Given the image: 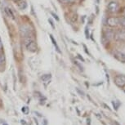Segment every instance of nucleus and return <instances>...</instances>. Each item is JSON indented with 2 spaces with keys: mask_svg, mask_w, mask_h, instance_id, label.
Returning <instances> with one entry per match:
<instances>
[{
  "mask_svg": "<svg viewBox=\"0 0 125 125\" xmlns=\"http://www.w3.org/2000/svg\"><path fill=\"white\" fill-rule=\"evenodd\" d=\"M18 1H19V0H18Z\"/></svg>",
  "mask_w": 125,
  "mask_h": 125,
  "instance_id": "30",
  "label": "nucleus"
},
{
  "mask_svg": "<svg viewBox=\"0 0 125 125\" xmlns=\"http://www.w3.org/2000/svg\"><path fill=\"white\" fill-rule=\"evenodd\" d=\"M119 23L122 27L125 28V16H121L119 17Z\"/></svg>",
  "mask_w": 125,
  "mask_h": 125,
  "instance_id": "12",
  "label": "nucleus"
},
{
  "mask_svg": "<svg viewBox=\"0 0 125 125\" xmlns=\"http://www.w3.org/2000/svg\"><path fill=\"white\" fill-rule=\"evenodd\" d=\"M3 125H8V124H3Z\"/></svg>",
  "mask_w": 125,
  "mask_h": 125,
  "instance_id": "29",
  "label": "nucleus"
},
{
  "mask_svg": "<svg viewBox=\"0 0 125 125\" xmlns=\"http://www.w3.org/2000/svg\"><path fill=\"white\" fill-rule=\"evenodd\" d=\"M25 45L26 47L27 50L31 52H35L37 51V43H35L34 40H32V41L29 42V43L25 44Z\"/></svg>",
  "mask_w": 125,
  "mask_h": 125,
  "instance_id": "6",
  "label": "nucleus"
},
{
  "mask_svg": "<svg viewBox=\"0 0 125 125\" xmlns=\"http://www.w3.org/2000/svg\"><path fill=\"white\" fill-rule=\"evenodd\" d=\"M87 121H88V122H87L88 125H90L91 124V119H87Z\"/></svg>",
  "mask_w": 125,
  "mask_h": 125,
  "instance_id": "24",
  "label": "nucleus"
},
{
  "mask_svg": "<svg viewBox=\"0 0 125 125\" xmlns=\"http://www.w3.org/2000/svg\"><path fill=\"white\" fill-rule=\"evenodd\" d=\"M50 39H51V40H52V42L53 45L55 46L56 50L59 53H61V50H60V48H59V46L57 45V43H56V42L55 41V39H54V38H53V36H52V34H50Z\"/></svg>",
  "mask_w": 125,
  "mask_h": 125,
  "instance_id": "11",
  "label": "nucleus"
},
{
  "mask_svg": "<svg viewBox=\"0 0 125 125\" xmlns=\"http://www.w3.org/2000/svg\"><path fill=\"white\" fill-rule=\"evenodd\" d=\"M44 125H47V120H44Z\"/></svg>",
  "mask_w": 125,
  "mask_h": 125,
  "instance_id": "27",
  "label": "nucleus"
},
{
  "mask_svg": "<svg viewBox=\"0 0 125 125\" xmlns=\"http://www.w3.org/2000/svg\"><path fill=\"white\" fill-rule=\"evenodd\" d=\"M115 83L119 87V88H124L125 86V75L119 74L116 75L115 78Z\"/></svg>",
  "mask_w": 125,
  "mask_h": 125,
  "instance_id": "5",
  "label": "nucleus"
},
{
  "mask_svg": "<svg viewBox=\"0 0 125 125\" xmlns=\"http://www.w3.org/2000/svg\"><path fill=\"white\" fill-rule=\"evenodd\" d=\"M112 104L114 105V107L115 108V110H118V107L119 106V102H118V104H116V101H112Z\"/></svg>",
  "mask_w": 125,
  "mask_h": 125,
  "instance_id": "17",
  "label": "nucleus"
},
{
  "mask_svg": "<svg viewBox=\"0 0 125 125\" xmlns=\"http://www.w3.org/2000/svg\"><path fill=\"white\" fill-rule=\"evenodd\" d=\"M114 56L117 59L118 61H119L120 62L125 63V53L124 52H123L116 51V52H115Z\"/></svg>",
  "mask_w": 125,
  "mask_h": 125,
  "instance_id": "8",
  "label": "nucleus"
},
{
  "mask_svg": "<svg viewBox=\"0 0 125 125\" xmlns=\"http://www.w3.org/2000/svg\"><path fill=\"white\" fill-rule=\"evenodd\" d=\"M22 112L25 113V114H27L28 112V108L27 107H23L22 108Z\"/></svg>",
  "mask_w": 125,
  "mask_h": 125,
  "instance_id": "18",
  "label": "nucleus"
},
{
  "mask_svg": "<svg viewBox=\"0 0 125 125\" xmlns=\"http://www.w3.org/2000/svg\"><path fill=\"white\" fill-rule=\"evenodd\" d=\"M121 14H122V16H125V7L124 8L122 9V11H121Z\"/></svg>",
  "mask_w": 125,
  "mask_h": 125,
  "instance_id": "20",
  "label": "nucleus"
},
{
  "mask_svg": "<svg viewBox=\"0 0 125 125\" xmlns=\"http://www.w3.org/2000/svg\"><path fill=\"white\" fill-rule=\"evenodd\" d=\"M5 12L7 13V15H8L9 17H11V19H15V17H14V13H13V11H11V8H8V7H6L5 8Z\"/></svg>",
  "mask_w": 125,
  "mask_h": 125,
  "instance_id": "10",
  "label": "nucleus"
},
{
  "mask_svg": "<svg viewBox=\"0 0 125 125\" xmlns=\"http://www.w3.org/2000/svg\"><path fill=\"white\" fill-rule=\"evenodd\" d=\"M115 124H116V125H120V124H119V123H118V122H117V121H115Z\"/></svg>",
  "mask_w": 125,
  "mask_h": 125,
  "instance_id": "26",
  "label": "nucleus"
},
{
  "mask_svg": "<svg viewBox=\"0 0 125 125\" xmlns=\"http://www.w3.org/2000/svg\"><path fill=\"white\" fill-rule=\"evenodd\" d=\"M119 10V4L117 3L116 1H110L109 3L107 4V11L110 13L115 14L118 12Z\"/></svg>",
  "mask_w": 125,
  "mask_h": 125,
  "instance_id": "2",
  "label": "nucleus"
},
{
  "mask_svg": "<svg viewBox=\"0 0 125 125\" xmlns=\"http://www.w3.org/2000/svg\"><path fill=\"white\" fill-rule=\"evenodd\" d=\"M78 19V16H77V14L75 13H72L71 14V16H70V20H71L72 22H75Z\"/></svg>",
  "mask_w": 125,
  "mask_h": 125,
  "instance_id": "16",
  "label": "nucleus"
},
{
  "mask_svg": "<svg viewBox=\"0 0 125 125\" xmlns=\"http://www.w3.org/2000/svg\"><path fill=\"white\" fill-rule=\"evenodd\" d=\"M2 49H3V43H2V40L0 39V52L2 51Z\"/></svg>",
  "mask_w": 125,
  "mask_h": 125,
  "instance_id": "21",
  "label": "nucleus"
},
{
  "mask_svg": "<svg viewBox=\"0 0 125 125\" xmlns=\"http://www.w3.org/2000/svg\"><path fill=\"white\" fill-rule=\"evenodd\" d=\"M41 79H42V80H43V82H48L51 79V74H44V75L42 76Z\"/></svg>",
  "mask_w": 125,
  "mask_h": 125,
  "instance_id": "15",
  "label": "nucleus"
},
{
  "mask_svg": "<svg viewBox=\"0 0 125 125\" xmlns=\"http://www.w3.org/2000/svg\"><path fill=\"white\" fill-rule=\"evenodd\" d=\"M114 34H115V31L110 29H105L103 31V34H102V35H104L109 41L114 39Z\"/></svg>",
  "mask_w": 125,
  "mask_h": 125,
  "instance_id": "7",
  "label": "nucleus"
},
{
  "mask_svg": "<svg viewBox=\"0 0 125 125\" xmlns=\"http://www.w3.org/2000/svg\"><path fill=\"white\" fill-rule=\"evenodd\" d=\"M20 34L23 38H33L34 30L29 25H21L20 26Z\"/></svg>",
  "mask_w": 125,
  "mask_h": 125,
  "instance_id": "1",
  "label": "nucleus"
},
{
  "mask_svg": "<svg viewBox=\"0 0 125 125\" xmlns=\"http://www.w3.org/2000/svg\"><path fill=\"white\" fill-rule=\"evenodd\" d=\"M76 90H77V92H78V93H79V94H80V95H81V96H83V95H84L83 92V91H80L79 88H76Z\"/></svg>",
  "mask_w": 125,
  "mask_h": 125,
  "instance_id": "19",
  "label": "nucleus"
},
{
  "mask_svg": "<svg viewBox=\"0 0 125 125\" xmlns=\"http://www.w3.org/2000/svg\"><path fill=\"white\" fill-rule=\"evenodd\" d=\"M13 1H15V2H17V1H18V0H13Z\"/></svg>",
  "mask_w": 125,
  "mask_h": 125,
  "instance_id": "28",
  "label": "nucleus"
},
{
  "mask_svg": "<svg viewBox=\"0 0 125 125\" xmlns=\"http://www.w3.org/2000/svg\"><path fill=\"white\" fill-rule=\"evenodd\" d=\"M52 16H54V18H55V19H56V20H57V21H59V18H58V16H56V14H54V13H52Z\"/></svg>",
  "mask_w": 125,
  "mask_h": 125,
  "instance_id": "22",
  "label": "nucleus"
},
{
  "mask_svg": "<svg viewBox=\"0 0 125 125\" xmlns=\"http://www.w3.org/2000/svg\"><path fill=\"white\" fill-rule=\"evenodd\" d=\"M58 1L62 4H70L74 3L76 0H58Z\"/></svg>",
  "mask_w": 125,
  "mask_h": 125,
  "instance_id": "13",
  "label": "nucleus"
},
{
  "mask_svg": "<svg viewBox=\"0 0 125 125\" xmlns=\"http://www.w3.org/2000/svg\"><path fill=\"white\" fill-rule=\"evenodd\" d=\"M104 106L105 107V109H109V110H110V107H109V106H107V105H105V104H104Z\"/></svg>",
  "mask_w": 125,
  "mask_h": 125,
  "instance_id": "25",
  "label": "nucleus"
},
{
  "mask_svg": "<svg viewBox=\"0 0 125 125\" xmlns=\"http://www.w3.org/2000/svg\"><path fill=\"white\" fill-rule=\"evenodd\" d=\"M17 3L18 8L21 9V10H25V9L27 8V3L25 2V0H19V1L16 2Z\"/></svg>",
  "mask_w": 125,
  "mask_h": 125,
  "instance_id": "9",
  "label": "nucleus"
},
{
  "mask_svg": "<svg viewBox=\"0 0 125 125\" xmlns=\"http://www.w3.org/2000/svg\"><path fill=\"white\" fill-rule=\"evenodd\" d=\"M114 39L118 42H125V30L120 29L115 32Z\"/></svg>",
  "mask_w": 125,
  "mask_h": 125,
  "instance_id": "3",
  "label": "nucleus"
},
{
  "mask_svg": "<svg viewBox=\"0 0 125 125\" xmlns=\"http://www.w3.org/2000/svg\"><path fill=\"white\" fill-rule=\"evenodd\" d=\"M106 25L107 26L110 28H115L118 25H119V17L116 16H110L106 19Z\"/></svg>",
  "mask_w": 125,
  "mask_h": 125,
  "instance_id": "4",
  "label": "nucleus"
},
{
  "mask_svg": "<svg viewBox=\"0 0 125 125\" xmlns=\"http://www.w3.org/2000/svg\"><path fill=\"white\" fill-rule=\"evenodd\" d=\"M5 62V56L3 52H0V65H3Z\"/></svg>",
  "mask_w": 125,
  "mask_h": 125,
  "instance_id": "14",
  "label": "nucleus"
},
{
  "mask_svg": "<svg viewBox=\"0 0 125 125\" xmlns=\"http://www.w3.org/2000/svg\"><path fill=\"white\" fill-rule=\"evenodd\" d=\"M48 21L50 22V24H51L52 26V28H54V25H53V23H52V20H51V19H49V20H48Z\"/></svg>",
  "mask_w": 125,
  "mask_h": 125,
  "instance_id": "23",
  "label": "nucleus"
}]
</instances>
